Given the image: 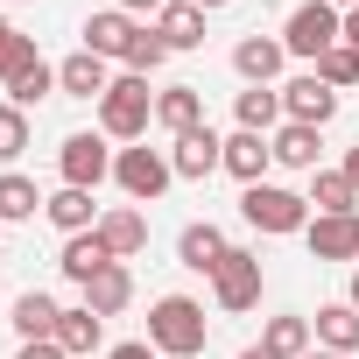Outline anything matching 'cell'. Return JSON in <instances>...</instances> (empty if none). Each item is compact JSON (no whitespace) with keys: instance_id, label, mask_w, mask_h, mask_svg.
I'll use <instances>...</instances> for the list:
<instances>
[{"instance_id":"obj_1","label":"cell","mask_w":359,"mask_h":359,"mask_svg":"<svg viewBox=\"0 0 359 359\" xmlns=\"http://www.w3.org/2000/svg\"><path fill=\"white\" fill-rule=\"evenodd\" d=\"M148 345H155L162 359H198V352L212 345L205 303H191V296H155V310H148Z\"/></svg>"},{"instance_id":"obj_2","label":"cell","mask_w":359,"mask_h":359,"mask_svg":"<svg viewBox=\"0 0 359 359\" xmlns=\"http://www.w3.org/2000/svg\"><path fill=\"white\" fill-rule=\"evenodd\" d=\"M148 120H155V92H148V78L120 71L113 92L99 99V134H106V141H148Z\"/></svg>"},{"instance_id":"obj_3","label":"cell","mask_w":359,"mask_h":359,"mask_svg":"<svg viewBox=\"0 0 359 359\" xmlns=\"http://www.w3.org/2000/svg\"><path fill=\"white\" fill-rule=\"evenodd\" d=\"M240 219H247L254 233H303L317 212H310V198L289 191V184H247V191H240Z\"/></svg>"},{"instance_id":"obj_4","label":"cell","mask_w":359,"mask_h":359,"mask_svg":"<svg viewBox=\"0 0 359 359\" xmlns=\"http://www.w3.org/2000/svg\"><path fill=\"white\" fill-rule=\"evenodd\" d=\"M331 43H345V15L331 8V0H303V8L282 22V50L303 57V64H317Z\"/></svg>"},{"instance_id":"obj_5","label":"cell","mask_w":359,"mask_h":359,"mask_svg":"<svg viewBox=\"0 0 359 359\" xmlns=\"http://www.w3.org/2000/svg\"><path fill=\"white\" fill-rule=\"evenodd\" d=\"M113 184H120L134 205H155V198L176 184V169H169V155H162V148L134 141V148H120V155H113Z\"/></svg>"},{"instance_id":"obj_6","label":"cell","mask_w":359,"mask_h":359,"mask_svg":"<svg viewBox=\"0 0 359 359\" xmlns=\"http://www.w3.org/2000/svg\"><path fill=\"white\" fill-rule=\"evenodd\" d=\"M57 176H64L71 191H99L106 176H113L106 134H64V141H57Z\"/></svg>"},{"instance_id":"obj_7","label":"cell","mask_w":359,"mask_h":359,"mask_svg":"<svg viewBox=\"0 0 359 359\" xmlns=\"http://www.w3.org/2000/svg\"><path fill=\"white\" fill-rule=\"evenodd\" d=\"M212 303H219L226 317L254 310V303H261V254H247V247H226V261H219V275H212Z\"/></svg>"},{"instance_id":"obj_8","label":"cell","mask_w":359,"mask_h":359,"mask_svg":"<svg viewBox=\"0 0 359 359\" xmlns=\"http://www.w3.org/2000/svg\"><path fill=\"white\" fill-rule=\"evenodd\" d=\"M331 113H338V92H331L317 71H303V78L282 85V120H296V127H331Z\"/></svg>"},{"instance_id":"obj_9","label":"cell","mask_w":359,"mask_h":359,"mask_svg":"<svg viewBox=\"0 0 359 359\" xmlns=\"http://www.w3.org/2000/svg\"><path fill=\"white\" fill-rule=\"evenodd\" d=\"M169 169L184 176V184H205L212 169H226V134L198 127V134H184V141H169Z\"/></svg>"},{"instance_id":"obj_10","label":"cell","mask_w":359,"mask_h":359,"mask_svg":"<svg viewBox=\"0 0 359 359\" xmlns=\"http://www.w3.org/2000/svg\"><path fill=\"white\" fill-rule=\"evenodd\" d=\"M57 92H64V99H106V92H113V64L92 57V50H71V57L57 64Z\"/></svg>"},{"instance_id":"obj_11","label":"cell","mask_w":359,"mask_h":359,"mask_svg":"<svg viewBox=\"0 0 359 359\" xmlns=\"http://www.w3.org/2000/svg\"><path fill=\"white\" fill-rule=\"evenodd\" d=\"M303 247H310V261H359V212H345V219H310V226H303Z\"/></svg>"},{"instance_id":"obj_12","label":"cell","mask_w":359,"mask_h":359,"mask_svg":"<svg viewBox=\"0 0 359 359\" xmlns=\"http://www.w3.org/2000/svg\"><path fill=\"white\" fill-rule=\"evenodd\" d=\"M134 29H141V22H134L127 8H99V15H85V43H78V50H92V57L113 64V57H127Z\"/></svg>"},{"instance_id":"obj_13","label":"cell","mask_w":359,"mask_h":359,"mask_svg":"<svg viewBox=\"0 0 359 359\" xmlns=\"http://www.w3.org/2000/svg\"><path fill=\"white\" fill-rule=\"evenodd\" d=\"M282 64H289L282 36H240V43H233V71H240L247 85H275V78H282Z\"/></svg>"},{"instance_id":"obj_14","label":"cell","mask_w":359,"mask_h":359,"mask_svg":"<svg viewBox=\"0 0 359 359\" xmlns=\"http://www.w3.org/2000/svg\"><path fill=\"white\" fill-rule=\"evenodd\" d=\"M155 120H162L176 141L198 134V127H212V120H205V92H198V85H162V92H155Z\"/></svg>"},{"instance_id":"obj_15","label":"cell","mask_w":359,"mask_h":359,"mask_svg":"<svg viewBox=\"0 0 359 359\" xmlns=\"http://www.w3.org/2000/svg\"><path fill=\"white\" fill-rule=\"evenodd\" d=\"M43 219H50L64 240H78V233H92V226H99V205H92V191H71V184H57V191L43 198Z\"/></svg>"},{"instance_id":"obj_16","label":"cell","mask_w":359,"mask_h":359,"mask_svg":"<svg viewBox=\"0 0 359 359\" xmlns=\"http://www.w3.org/2000/svg\"><path fill=\"white\" fill-rule=\"evenodd\" d=\"M99 240H106V254L113 261H134L141 247H148V219L134 212V205H113V212H99V226H92Z\"/></svg>"},{"instance_id":"obj_17","label":"cell","mask_w":359,"mask_h":359,"mask_svg":"<svg viewBox=\"0 0 359 359\" xmlns=\"http://www.w3.org/2000/svg\"><path fill=\"white\" fill-rule=\"evenodd\" d=\"M268 169H275V148L268 134H226V176H240V184H268Z\"/></svg>"},{"instance_id":"obj_18","label":"cell","mask_w":359,"mask_h":359,"mask_svg":"<svg viewBox=\"0 0 359 359\" xmlns=\"http://www.w3.org/2000/svg\"><path fill=\"white\" fill-rule=\"evenodd\" d=\"M268 148H275V162L282 169H317V155H324V127H296V120H282L275 134H268Z\"/></svg>"},{"instance_id":"obj_19","label":"cell","mask_w":359,"mask_h":359,"mask_svg":"<svg viewBox=\"0 0 359 359\" xmlns=\"http://www.w3.org/2000/svg\"><path fill=\"white\" fill-rule=\"evenodd\" d=\"M57 345H64L71 359L99 352V345H106V317H99L92 303H64V317H57Z\"/></svg>"},{"instance_id":"obj_20","label":"cell","mask_w":359,"mask_h":359,"mask_svg":"<svg viewBox=\"0 0 359 359\" xmlns=\"http://www.w3.org/2000/svg\"><path fill=\"white\" fill-rule=\"evenodd\" d=\"M310 212L317 219H345V212H359V184L345 169H310Z\"/></svg>"},{"instance_id":"obj_21","label":"cell","mask_w":359,"mask_h":359,"mask_svg":"<svg viewBox=\"0 0 359 359\" xmlns=\"http://www.w3.org/2000/svg\"><path fill=\"white\" fill-rule=\"evenodd\" d=\"M155 36L169 50H205V8H191V0H169V8L155 15Z\"/></svg>"},{"instance_id":"obj_22","label":"cell","mask_w":359,"mask_h":359,"mask_svg":"<svg viewBox=\"0 0 359 359\" xmlns=\"http://www.w3.org/2000/svg\"><path fill=\"white\" fill-rule=\"evenodd\" d=\"M57 317H64V303H57V296H43V289L15 296V310H8V324L22 331V345H29V338H57Z\"/></svg>"},{"instance_id":"obj_23","label":"cell","mask_w":359,"mask_h":359,"mask_svg":"<svg viewBox=\"0 0 359 359\" xmlns=\"http://www.w3.org/2000/svg\"><path fill=\"white\" fill-rule=\"evenodd\" d=\"M176 261H184L191 275H219V261H226V233H219V226H184Z\"/></svg>"},{"instance_id":"obj_24","label":"cell","mask_w":359,"mask_h":359,"mask_svg":"<svg viewBox=\"0 0 359 359\" xmlns=\"http://www.w3.org/2000/svg\"><path fill=\"white\" fill-rule=\"evenodd\" d=\"M233 113H240L247 134H275V127H282V85H247V92L233 99Z\"/></svg>"},{"instance_id":"obj_25","label":"cell","mask_w":359,"mask_h":359,"mask_svg":"<svg viewBox=\"0 0 359 359\" xmlns=\"http://www.w3.org/2000/svg\"><path fill=\"white\" fill-rule=\"evenodd\" d=\"M57 268H64V282H78V289H85L99 268H113V254H106V240H99V233H78V240H64Z\"/></svg>"},{"instance_id":"obj_26","label":"cell","mask_w":359,"mask_h":359,"mask_svg":"<svg viewBox=\"0 0 359 359\" xmlns=\"http://www.w3.org/2000/svg\"><path fill=\"white\" fill-rule=\"evenodd\" d=\"M85 303H92L99 317H120V310L134 303V275H127V261H113V268H99V275L85 282Z\"/></svg>"},{"instance_id":"obj_27","label":"cell","mask_w":359,"mask_h":359,"mask_svg":"<svg viewBox=\"0 0 359 359\" xmlns=\"http://www.w3.org/2000/svg\"><path fill=\"white\" fill-rule=\"evenodd\" d=\"M310 331H317L324 352H359V310H352V303H324V310L310 317Z\"/></svg>"},{"instance_id":"obj_28","label":"cell","mask_w":359,"mask_h":359,"mask_svg":"<svg viewBox=\"0 0 359 359\" xmlns=\"http://www.w3.org/2000/svg\"><path fill=\"white\" fill-rule=\"evenodd\" d=\"M43 212V191L29 184L22 169H0V226H22V219H36Z\"/></svg>"},{"instance_id":"obj_29","label":"cell","mask_w":359,"mask_h":359,"mask_svg":"<svg viewBox=\"0 0 359 359\" xmlns=\"http://www.w3.org/2000/svg\"><path fill=\"white\" fill-rule=\"evenodd\" d=\"M261 345H268L275 359H303V352H317V331H310V317H268Z\"/></svg>"},{"instance_id":"obj_30","label":"cell","mask_w":359,"mask_h":359,"mask_svg":"<svg viewBox=\"0 0 359 359\" xmlns=\"http://www.w3.org/2000/svg\"><path fill=\"white\" fill-rule=\"evenodd\" d=\"M50 92H57V64H43V57H36V64H22V71L8 78V106H22V113H29V106H43Z\"/></svg>"},{"instance_id":"obj_31","label":"cell","mask_w":359,"mask_h":359,"mask_svg":"<svg viewBox=\"0 0 359 359\" xmlns=\"http://www.w3.org/2000/svg\"><path fill=\"white\" fill-rule=\"evenodd\" d=\"M120 64H127L134 78H155V71L169 64V43L155 36V22H141V29H134V43H127V57H120Z\"/></svg>"},{"instance_id":"obj_32","label":"cell","mask_w":359,"mask_h":359,"mask_svg":"<svg viewBox=\"0 0 359 359\" xmlns=\"http://www.w3.org/2000/svg\"><path fill=\"white\" fill-rule=\"evenodd\" d=\"M310 71H317L331 92H352V85H359V50H352V43H331V50H324Z\"/></svg>"},{"instance_id":"obj_33","label":"cell","mask_w":359,"mask_h":359,"mask_svg":"<svg viewBox=\"0 0 359 359\" xmlns=\"http://www.w3.org/2000/svg\"><path fill=\"white\" fill-rule=\"evenodd\" d=\"M22 64H36V36H22L8 15H0V85H8Z\"/></svg>"},{"instance_id":"obj_34","label":"cell","mask_w":359,"mask_h":359,"mask_svg":"<svg viewBox=\"0 0 359 359\" xmlns=\"http://www.w3.org/2000/svg\"><path fill=\"white\" fill-rule=\"evenodd\" d=\"M22 148H29V113L22 106H0V169L22 162Z\"/></svg>"},{"instance_id":"obj_35","label":"cell","mask_w":359,"mask_h":359,"mask_svg":"<svg viewBox=\"0 0 359 359\" xmlns=\"http://www.w3.org/2000/svg\"><path fill=\"white\" fill-rule=\"evenodd\" d=\"M15 359H71V352H64V345H57V338H29V345H22V352H15Z\"/></svg>"},{"instance_id":"obj_36","label":"cell","mask_w":359,"mask_h":359,"mask_svg":"<svg viewBox=\"0 0 359 359\" xmlns=\"http://www.w3.org/2000/svg\"><path fill=\"white\" fill-rule=\"evenodd\" d=\"M106 359H162V352H155V345H148V338H127V345H113V352H106Z\"/></svg>"},{"instance_id":"obj_37","label":"cell","mask_w":359,"mask_h":359,"mask_svg":"<svg viewBox=\"0 0 359 359\" xmlns=\"http://www.w3.org/2000/svg\"><path fill=\"white\" fill-rule=\"evenodd\" d=\"M120 8H127V15H148V22H155V15L169 8V0H120Z\"/></svg>"},{"instance_id":"obj_38","label":"cell","mask_w":359,"mask_h":359,"mask_svg":"<svg viewBox=\"0 0 359 359\" xmlns=\"http://www.w3.org/2000/svg\"><path fill=\"white\" fill-rule=\"evenodd\" d=\"M345 43L359 50V8H345Z\"/></svg>"},{"instance_id":"obj_39","label":"cell","mask_w":359,"mask_h":359,"mask_svg":"<svg viewBox=\"0 0 359 359\" xmlns=\"http://www.w3.org/2000/svg\"><path fill=\"white\" fill-rule=\"evenodd\" d=\"M345 176H352V184H359V148H345Z\"/></svg>"},{"instance_id":"obj_40","label":"cell","mask_w":359,"mask_h":359,"mask_svg":"<svg viewBox=\"0 0 359 359\" xmlns=\"http://www.w3.org/2000/svg\"><path fill=\"white\" fill-rule=\"evenodd\" d=\"M303 359H359V352H324V345H317V352H303Z\"/></svg>"},{"instance_id":"obj_41","label":"cell","mask_w":359,"mask_h":359,"mask_svg":"<svg viewBox=\"0 0 359 359\" xmlns=\"http://www.w3.org/2000/svg\"><path fill=\"white\" fill-rule=\"evenodd\" d=\"M345 303H352V310H359V268H352V289H345Z\"/></svg>"},{"instance_id":"obj_42","label":"cell","mask_w":359,"mask_h":359,"mask_svg":"<svg viewBox=\"0 0 359 359\" xmlns=\"http://www.w3.org/2000/svg\"><path fill=\"white\" fill-rule=\"evenodd\" d=\"M240 359H275V352H268V345H247V352H240Z\"/></svg>"},{"instance_id":"obj_43","label":"cell","mask_w":359,"mask_h":359,"mask_svg":"<svg viewBox=\"0 0 359 359\" xmlns=\"http://www.w3.org/2000/svg\"><path fill=\"white\" fill-rule=\"evenodd\" d=\"M191 8H205V15H212V8H233V0H191Z\"/></svg>"},{"instance_id":"obj_44","label":"cell","mask_w":359,"mask_h":359,"mask_svg":"<svg viewBox=\"0 0 359 359\" xmlns=\"http://www.w3.org/2000/svg\"><path fill=\"white\" fill-rule=\"evenodd\" d=\"M331 8H338V15H345V8H359V0H331Z\"/></svg>"},{"instance_id":"obj_45","label":"cell","mask_w":359,"mask_h":359,"mask_svg":"<svg viewBox=\"0 0 359 359\" xmlns=\"http://www.w3.org/2000/svg\"><path fill=\"white\" fill-rule=\"evenodd\" d=\"M0 254H8V226H0Z\"/></svg>"}]
</instances>
